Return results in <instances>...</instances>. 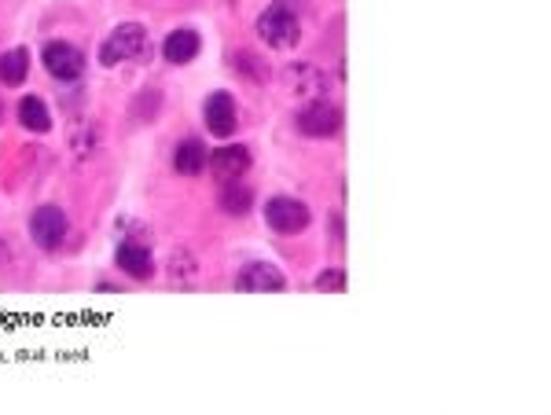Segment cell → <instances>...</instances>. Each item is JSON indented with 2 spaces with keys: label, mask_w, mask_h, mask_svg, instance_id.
Wrapping results in <instances>:
<instances>
[{
  "label": "cell",
  "mask_w": 551,
  "mask_h": 415,
  "mask_svg": "<svg viewBox=\"0 0 551 415\" xmlns=\"http://www.w3.org/2000/svg\"><path fill=\"white\" fill-rule=\"evenodd\" d=\"M151 59V37L147 26L140 23H118L100 45L103 67H118V63H147Z\"/></svg>",
  "instance_id": "1"
},
{
  "label": "cell",
  "mask_w": 551,
  "mask_h": 415,
  "mask_svg": "<svg viewBox=\"0 0 551 415\" xmlns=\"http://www.w3.org/2000/svg\"><path fill=\"white\" fill-rule=\"evenodd\" d=\"M258 37L269 48L287 52V48H294L302 41V19H298V12H294L287 0H276V4H269V8L258 15Z\"/></svg>",
  "instance_id": "2"
},
{
  "label": "cell",
  "mask_w": 551,
  "mask_h": 415,
  "mask_svg": "<svg viewBox=\"0 0 551 415\" xmlns=\"http://www.w3.org/2000/svg\"><path fill=\"white\" fill-rule=\"evenodd\" d=\"M265 221H269V228L283 232V236H294V232H305V228H309L313 214H309V206H305L302 199H294V195H272V199L265 202Z\"/></svg>",
  "instance_id": "3"
},
{
  "label": "cell",
  "mask_w": 551,
  "mask_h": 415,
  "mask_svg": "<svg viewBox=\"0 0 551 415\" xmlns=\"http://www.w3.org/2000/svg\"><path fill=\"white\" fill-rule=\"evenodd\" d=\"M67 232H70L67 210H59V206H52V202L41 206V210H34V217H30V239H34L45 254H52V250L63 247Z\"/></svg>",
  "instance_id": "4"
},
{
  "label": "cell",
  "mask_w": 551,
  "mask_h": 415,
  "mask_svg": "<svg viewBox=\"0 0 551 415\" xmlns=\"http://www.w3.org/2000/svg\"><path fill=\"white\" fill-rule=\"evenodd\" d=\"M41 63L45 70L52 74L56 81H78L85 74V52L78 45H70V41H48L45 52H41Z\"/></svg>",
  "instance_id": "5"
},
{
  "label": "cell",
  "mask_w": 551,
  "mask_h": 415,
  "mask_svg": "<svg viewBox=\"0 0 551 415\" xmlns=\"http://www.w3.org/2000/svg\"><path fill=\"white\" fill-rule=\"evenodd\" d=\"M294 125H298V133H302V136L327 140V136H335L338 129H342V111H338L335 103L316 100V103H309V107H302V111H298Z\"/></svg>",
  "instance_id": "6"
},
{
  "label": "cell",
  "mask_w": 551,
  "mask_h": 415,
  "mask_svg": "<svg viewBox=\"0 0 551 415\" xmlns=\"http://www.w3.org/2000/svg\"><path fill=\"white\" fill-rule=\"evenodd\" d=\"M203 118H206V129H210L217 140H228V136L236 133L239 129V111H236L232 92H214V96L203 103Z\"/></svg>",
  "instance_id": "7"
},
{
  "label": "cell",
  "mask_w": 551,
  "mask_h": 415,
  "mask_svg": "<svg viewBox=\"0 0 551 415\" xmlns=\"http://www.w3.org/2000/svg\"><path fill=\"white\" fill-rule=\"evenodd\" d=\"M287 280H283V272L269 261H247L243 269L236 272V291H283Z\"/></svg>",
  "instance_id": "8"
},
{
  "label": "cell",
  "mask_w": 551,
  "mask_h": 415,
  "mask_svg": "<svg viewBox=\"0 0 551 415\" xmlns=\"http://www.w3.org/2000/svg\"><path fill=\"white\" fill-rule=\"evenodd\" d=\"M206 169H210L221 184H225V180H239L250 169V147L247 144L217 147L214 155H210V162H206Z\"/></svg>",
  "instance_id": "9"
},
{
  "label": "cell",
  "mask_w": 551,
  "mask_h": 415,
  "mask_svg": "<svg viewBox=\"0 0 551 415\" xmlns=\"http://www.w3.org/2000/svg\"><path fill=\"white\" fill-rule=\"evenodd\" d=\"M114 261H118V269L129 276V280L144 283L155 276V258H151V250L144 243H133V239H125L122 247L114 250Z\"/></svg>",
  "instance_id": "10"
},
{
  "label": "cell",
  "mask_w": 551,
  "mask_h": 415,
  "mask_svg": "<svg viewBox=\"0 0 551 415\" xmlns=\"http://www.w3.org/2000/svg\"><path fill=\"white\" fill-rule=\"evenodd\" d=\"M199 48H203L199 30H192V26H180V30L166 34V41H162V56H166V63H173V67H188V63L199 56Z\"/></svg>",
  "instance_id": "11"
},
{
  "label": "cell",
  "mask_w": 551,
  "mask_h": 415,
  "mask_svg": "<svg viewBox=\"0 0 551 415\" xmlns=\"http://www.w3.org/2000/svg\"><path fill=\"white\" fill-rule=\"evenodd\" d=\"M221 210L228 217H247L254 210V188H250L247 180H225V188H221Z\"/></svg>",
  "instance_id": "12"
},
{
  "label": "cell",
  "mask_w": 551,
  "mask_h": 415,
  "mask_svg": "<svg viewBox=\"0 0 551 415\" xmlns=\"http://www.w3.org/2000/svg\"><path fill=\"white\" fill-rule=\"evenodd\" d=\"M206 162H210V155H206V144L203 140H184V144H177V151H173V169L177 173H184V177H199L206 169Z\"/></svg>",
  "instance_id": "13"
},
{
  "label": "cell",
  "mask_w": 551,
  "mask_h": 415,
  "mask_svg": "<svg viewBox=\"0 0 551 415\" xmlns=\"http://www.w3.org/2000/svg\"><path fill=\"white\" fill-rule=\"evenodd\" d=\"M287 81L294 85L298 96H316V92L327 89V78L313 63H291V67H287Z\"/></svg>",
  "instance_id": "14"
},
{
  "label": "cell",
  "mask_w": 551,
  "mask_h": 415,
  "mask_svg": "<svg viewBox=\"0 0 551 415\" xmlns=\"http://www.w3.org/2000/svg\"><path fill=\"white\" fill-rule=\"evenodd\" d=\"M19 125L30 129V133H52V114H48L45 100L23 96V100H19Z\"/></svg>",
  "instance_id": "15"
},
{
  "label": "cell",
  "mask_w": 551,
  "mask_h": 415,
  "mask_svg": "<svg viewBox=\"0 0 551 415\" xmlns=\"http://www.w3.org/2000/svg\"><path fill=\"white\" fill-rule=\"evenodd\" d=\"M26 74H30V48L0 52V81L4 85H23Z\"/></svg>",
  "instance_id": "16"
},
{
  "label": "cell",
  "mask_w": 551,
  "mask_h": 415,
  "mask_svg": "<svg viewBox=\"0 0 551 415\" xmlns=\"http://www.w3.org/2000/svg\"><path fill=\"white\" fill-rule=\"evenodd\" d=\"M228 63H232V70H236V74H243V78L254 81V85L269 81V67H265V59H261L258 52H247V48H243V52H232V59H228Z\"/></svg>",
  "instance_id": "17"
},
{
  "label": "cell",
  "mask_w": 551,
  "mask_h": 415,
  "mask_svg": "<svg viewBox=\"0 0 551 415\" xmlns=\"http://www.w3.org/2000/svg\"><path fill=\"white\" fill-rule=\"evenodd\" d=\"M70 147L78 151V155H92L96 147H100V129H96V122H81L70 129Z\"/></svg>",
  "instance_id": "18"
},
{
  "label": "cell",
  "mask_w": 551,
  "mask_h": 415,
  "mask_svg": "<svg viewBox=\"0 0 551 415\" xmlns=\"http://www.w3.org/2000/svg\"><path fill=\"white\" fill-rule=\"evenodd\" d=\"M316 291H324V294H338V291H346V272L342 269H324L320 276L313 280Z\"/></svg>",
  "instance_id": "19"
},
{
  "label": "cell",
  "mask_w": 551,
  "mask_h": 415,
  "mask_svg": "<svg viewBox=\"0 0 551 415\" xmlns=\"http://www.w3.org/2000/svg\"><path fill=\"white\" fill-rule=\"evenodd\" d=\"M169 276H173V280H192L195 276V258L192 254H184V250L173 254V258H169Z\"/></svg>",
  "instance_id": "20"
},
{
  "label": "cell",
  "mask_w": 551,
  "mask_h": 415,
  "mask_svg": "<svg viewBox=\"0 0 551 415\" xmlns=\"http://www.w3.org/2000/svg\"><path fill=\"white\" fill-rule=\"evenodd\" d=\"M0 122H4V103H0Z\"/></svg>",
  "instance_id": "21"
}]
</instances>
